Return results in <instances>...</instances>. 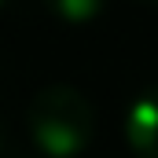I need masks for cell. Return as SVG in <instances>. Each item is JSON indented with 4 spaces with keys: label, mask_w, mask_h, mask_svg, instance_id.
I'll use <instances>...</instances> for the list:
<instances>
[{
    "label": "cell",
    "mask_w": 158,
    "mask_h": 158,
    "mask_svg": "<svg viewBox=\"0 0 158 158\" xmlns=\"http://www.w3.org/2000/svg\"><path fill=\"white\" fill-rule=\"evenodd\" d=\"M26 132L44 158H77L96 136V110L74 85H44L26 103Z\"/></svg>",
    "instance_id": "obj_1"
},
{
    "label": "cell",
    "mask_w": 158,
    "mask_h": 158,
    "mask_svg": "<svg viewBox=\"0 0 158 158\" xmlns=\"http://www.w3.org/2000/svg\"><path fill=\"white\" fill-rule=\"evenodd\" d=\"M7 143H11V125H7L4 114H0V158L7 155Z\"/></svg>",
    "instance_id": "obj_4"
},
{
    "label": "cell",
    "mask_w": 158,
    "mask_h": 158,
    "mask_svg": "<svg viewBox=\"0 0 158 158\" xmlns=\"http://www.w3.org/2000/svg\"><path fill=\"white\" fill-rule=\"evenodd\" d=\"M7 4H11V0H0V7H7Z\"/></svg>",
    "instance_id": "obj_6"
},
{
    "label": "cell",
    "mask_w": 158,
    "mask_h": 158,
    "mask_svg": "<svg viewBox=\"0 0 158 158\" xmlns=\"http://www.w3.org/2000/svg\"><path fill=\"white\" fill-rule=\"evenodd\" d=\"M125 140L136 158H158V85L143 88L125 110Z\"/></svg>",
    "instance_id": "obj_2"
},
{
    "label": "cell",
    "mask_w": 158,
    "mask_h": 158,
    "mask_svg": "<svg viewBox=\"0 0 158 158\" xmlns=\"http://www.w3.org/2000/svg\"><path fill=\"white\" fill-rule=\"evenodd\" d=\"M140 4H147V7H158V0H140Z\"/></svg>",
    "instance_id": "obj_5"
},
{
    "label": "cell",
    "mask_w": 158,
    "mask_h": 158,
    "mask_svg": "<svg viewBox=\"0 0 158 158\" xmlns=\"http://www.w3.org/2000/svg\"><path fill=\"white\" fill-rule=\"evenodd\" d=\"M110 0H44V7L63 22V26H92Z\"/></svg>",
    "instance_id": "obj_3"
}]
</instances>
